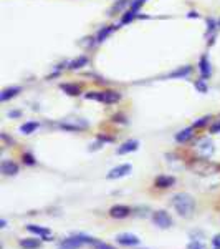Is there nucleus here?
<instances>
[{
    "label": "nucleus",
    "instance_id": "10",
    "mask_svg": "<svg viewBox=\"0 0 220 249\" xmlns=\"http://www.w3.org/2000/svg\"><path fill=\"white\" fill-rule=\"evenodd\" d=\"M116 241H118L121 246H138L141 243V239L134 234H129V232H123V234L116 236Z\"/></svg>",
    "mask_w": 220,
    "mask_h": 249
},
{
    "label": "nucleus",
    "instance_id": "37",
    "mask_svg": "<svg viewBox=\"0 0 220 249\" xmlns=\"http://www.w3.org/2000/svg\"><path fill=\"white\" fill-rule=\"evenodd\" d=\"M187 17H189V18H197L199 17V14H197V12H189V15H187Z\"/></svg>",
    "mask_w": 220,
    "mask_h": 249
},
{
    "label": "nucleus",
    "instance_id": "26",
    "mask_svg": "<svg viewBox=\"0 0 220 249\" xmlns=\"http://www.w3.org/2000/svg\"><path fill=\"white\" fill-rule=\"evenodd\" d=\"M22 160H23V163L29 164V166H33V164L37 163V160H35V156L31 155V153H23Z\"/></svg>",
    "mask_w": 220,
    "mask_h": 249
},
{
    "label": "nucleus",
    "instance_id": "4",
    "mask_svg": "<svg viewBox=\"0 0 220 249\" xmlns=\"http://www.w3.org/2000/svg\"><path fill=\"white\" fill-rule=\"evenodd\" d=\"M190 170L194 173H197V175H212V173H215L219 170L217 164L210 163L209 160H199V161H194L190 164Z\"/></svg>",
    "mask_w": 220,
    "mask_h": 249
},
{
    "label": "nucleus",
    "instance_id": "15",
    "mask_svg": "<svg viewBox=\"0 0 220 249\" xmlns=\"http://www.w3.org/2000/svg\"><path fill=\"white\" fill-rule=\"evenodd\" d=\"M20 248L23 249H38L42 246V239H37V238H23L20 239Z\"/></svg>",
    "mask_w": 220,
    "mask_h": 249
},
{
    "label": "nucleus",
    "instance_id": "12",
    "mask_svg": "<svg viewBox=\"0 0 220 249\" xmlns=\"http://www.w3.org/2000/svg\"><path fill=\"white\" fill-rule=\"evenodd\" d=\"M175 184V178L169 175H161L154 179V186L159 188V190H166V188H173Z\"/></svg>",
    "mask_w": 220,
    "mask_h": 249
},
{
    "label": "nucleus",
    "instance_id": "20",
    "mask_svg": "<svg viewBox=\"0 0 220 249\" xmlns=\"http://www.w3.org/2000/svg\"><path fill=\"white\" fill-rule=\"evenodd\" d=\"M38 128H40L38 122H27V123H23L22 126H20V131H22L23 135H31L33 131H37Z\"/></svg>",
    "mask_w": 220,
    "mask_h": 249
},
{
    "label": "nucleus",
    "instance_id": "18",
    "mask_svg": "<svg viewBox=\"0 0 220 249\" xmlns=\"http://www.w3.org/2000/svg\"><path fill=\"white\" fill-rule=\"evenodd\" d=\"M20 91H22V88H20V87L5 88V90L2 91V95H0V100H2V102H7V100H10V98H14V96H17Z\"/></svg>",
    "mask_w": 220,
    "mask_h": 249
},
{
    "label": "nucleus",
    "instance_id": "40",
    "mask_svg": "<svg viewBox=\"0 0 220 249\" xmlns=\"http://www.w3.org/2000/svg\"><path fill=\"white\" fill-rule=\"evenodd\" d=\"M144 2H146V0H144Z\"/></svg>",
    "mask_w": 220,
    "mask_h": 249
},
{
    "label": "nucleus",
    "instance_id": "25",
    "mask_svg": "<svg viewBox=\"0 0 220 249\" xmlns=\"http://www.w3.org/2000/svg\"><path fill=\"white\" fill-rule=\"evenodd\" d=\"M127 3H129V0H119L118 3H114V5H113V9L110 10V15H113L114 12H119L121 9H125V7L127 5Z\"/></svg>",
    "mask_w": 220,
    "mask_h": 249
},
{
    "label": "nucleus",
    "instance_id": "16",
    "mask_svg": "<svg viewBox=\"0 0 220 249\" xmlns=\"http://www.w3.org/2000/svg\"><path fill=\"white\" fill-rule=\"evenodd\" d=\"M194 136V128H184V130L175 133V142L177 143H187Z\"/></svg>",
    "mask_w": 220,
    "mask_h": 249
},
{
    "label": "nucleus",
    "instance_id": "11",
    "mask_svg": "<svg viewBox=\"0 0 220 249\" xmlns=\"http://www.w3.org/2000/svg\"><path fill=\"white\" fill-rule=\"evenodd\" d=\"M129 214H131V210L127 206H125V204H116V206H113L110 210V216L114 219H125Z\"/></svg>",
    "mask_w": 220,
    "mask_h": 249
},
{
    "label": "nucleus",
    "instance_id": "2",
    "mask_svg": "<svg viewBox=\"0 0 220 249\" xmlns=\"http://www.w3.org/2000/svg\"><path fill=\"white\" fill-rule=\"evenodd\" d=\"M88 100H96V102L106 103V105H111V103H116L121 100V95L118 91L113 90H106V91H91V93L85 95Z\"/></svg>",
    "mask_w": 220,
    "mask_h": 249
},
{
    "label": "nucleus",
    "instance_id": "32",
    "mask_svg": "<svg viewBox=\"0 0 220 249\" xmlns=\"http://www.w3.org/2000/svg\"><path fill=\"white\" fill-rule=\"evenodd\" d=\"M113 120H114V122H118V123H127L125 115H114V116H113Z\"/></svg>",
    "mask_w": 220,
    "mask_h": 249
},
{
    "label": "nucleus",
    "instance_id": "35",
    "mask_svg": "<svg viewBox=\"0 0 220 249\" xmlns=\"http://www.w3.org/2000/svg\"><path fill=\"white\" fill-rule=\"evenodd\" d=\"M207 25H209V32L215 29V20L214 18H207Z\"/></svg>",
    "mask_w": 220,
    "mask_h": 249
},
{
    "label": "nucleus",
    "instance_id": "29",
    "mask_svg": "<svg viewBox=\"0 0 220 249\" xmlns=\"http://www.w3.org/2000/svg\"><path fill=\"white\" fill-rule=\"evenodd\" d=\"M187 249H204V244L199 239H192L189 244H187Z\"/></svg>",
    "mask_w": 220,
    "mask_h": 249
},
{
    "label": "nucleus",
    "instance_id": "13",
    "mask_svg": "<svg viewBox=\"0 0 220 249\" xmlns=\"http://www.w3.org/2000/svg\"><path fill=\"white\" fill-rule=\"evenodd\" d=\"M0 170H2V173L5 176H15L18 173V164L15 161H12V160H5V161H2Z\"/></svg>",
    "mask_w": 220,
    "mask_h": 249
},
{
    "label": "nucleus",
    "instance_id": "28",
    "mask_svg": "<svg viewBox=\"0 0 220 249\" xmlns=\"http://www.w3.org/2000/svg\"><path fill=\"white\" fill-rule=\"evenodd\" d=\"M93 248L94 249H116L114 246H111V244L103 243V241H98V239H96V243L93 244Z\"/></svg>",
    "mask_w": 220,
    "mask_h": 249
},
{
    "label": "nucleus",
    "instance_id": "9",
    "mask_svg": "<svg viewBox=\"0 0 220 249\" xmlns=\"http://www.w3.org/2000/svg\"><path fill=\"white\" fill-rule=\"evenodd\" d=\"M27 231L31 232V234L38 236L42 241H50L51 239V231L48 228H43V226H37V224H29L27 226Z\"/></svg>",
    "mask_w": 220,
    "mask_h": 249
},
{
    "label": "nucleus",
    "instance_id": "36",
    "mask_svg": "<svg viewBox=\"0 0 220 249\" xmlns=\"http://www.w3.org/2000/svg\"><path fill=\"white\" fill-rule=\"evenodd\" d=\"M20 115H22V113H20V111H17V110H15V111H10V113H9L10 118H18Z\"/></svg>",
    "mask_w": 220,
    "mask_h": 249
},
{
    "label": "nucleus",
    "instance_id": "23",
    "mask_svg": "<svg viewBox=\"0 0 220 249\" xmlns=\"http://www.w3.org/2000/svg\"><path fill=\"white\" fill-rule=\"evenodd\" d=\"M113 30H114V27H105V29H101L98 32V37H96V40H98V42H105V40L108 38V35H110Z\"/></svg>",
    "mask_w": 220,
    "mask_h": 249
},
{
    "label": "nucleus",
    "instance_id": "7",
    "mask_svg": "<svg viewBox=\"0 0 220 249\" xmlns=\"http://www.w3.org/2000/svg\"><path fill=\"white\" fill-rule=\"evenodd\" d=\"M85 243H86V236H83V234L70 236V238L63 239L62 243L58 244V249H79Z\"/></svg>",
    "mask_w": 220,
    "mask_h": 249
},
{
    "label": "nucleus",
    "instance_id": "24",
    "mask_svg": "<svg viewBox=\"0 0 220 249\" xmlns=\"http://www.w3.org/2000/svg\"><path fill=\"white\" fill-rule=\"evenodd\" d=\"M136 14H138V12H134L133 9L126 10V12H125V15H123V18H121V23H129V22H133V20L136 18Z\"/></svg>",
    "mask_w": 220,
    "mask_h": 249
},
{
    "label": "nucleus",
    "instance_id": "14",
    "mask_svg": "<svg viewBox=\"0 0 220 249\" xmlns=\"http://www.w3.org/2000/svg\"><path fill=\"white\" fill-rule=\"evenodd\" d=\"M139 148V142L138 140H127L118 148V155H126V153H133Z\"/></svg>",
    "mask_w": 220,
    "mask_h": 249
},
{
    "label": "nucleus",
    "instance_id": "27",
    "mask_svg": "<svg viewBox=\"0 0 220 249\" xmlns=\"http://www.w3.org/2000/svg\"><path fill=\"white\" fill-rule=\"evenodd\" d=\"M209 120H210V116H202V118H199L197 122H194V126L192 128H204L205 124H209Z\"/></svg>",
    "mask_w": 220,
    "mask_h": 249
},
{
    "label": "nucleus",
    "instance_id": "22",
    "mask_svg": "<svg viewBox=\"0 0 220 249\" xmlns=\"http://www.w3.org/2000/svg\"><path fill=\"white\" fill-rule=\"evenodd\" d=\"M192 71V68L187 65V67H181V68H177L175 71H173V73L169 75V78H184V77H187Z\"/></svg>",
    "mask_w": 220,
    "mask_h": 249
},
{
    "label": "nucleus",
    "instance_id": "19",
    "mask_svg": "<svg viewBox=\"0 0 220 249\" xmlns=\"http://www.w3.org/2000/svg\"><path fill=\"white\" fill-rule=\"evenodd\" d=\"M60 88H62V90L65 91L66 95H70V96L79 95V87L77 85V83H62Z\"/></svg>",
    "mask_w": 220,
    "mask_h": 249
},
{
    "label": "nucleus",
    "instance_id": "3",
    "mask_svg": "<svg viewBox=\"0 0 220 249\" xmlns=\"http://www.w3.org/2000/svg\"><path fill=\"white\" fill-rule=\"evenodd\" d=\"M58 126L66 131H85L90 128V123L83 118H65L58 123Z\"/></svg>",
    "mask_w": 220,
    "mask_h": 249
},
{
    "label": "nucleus",
    "instance_id": "1",
    "mask_svg": "<svg viewBox=\"0 0 220 249\" xmlns=\"http://www.w3.org/2000/svg\"><path fill=\"white\" fill-rule=\"evenodd\" d=\"M171 203H173L175 213L182 218H190L195 211V199L189 193H177V195L173 196Z\"/></svg>",
    "mask_w": 220,
    "mask_h": 249
},
{
    "label": "nucleus",
    "instance_id": "31",
    "mask_svg": "<svg viewBox=\"0 0 220 249\" xmlns=\"http://www.w3.org/2000/svg\"><path fill=\"white\" fill-rule=\"evenodd\" d=\"M210 133H214V135L220 133V122H215L214 124H212V126H210Z\"/></svg>",
    "mask_w": 220,
    "mask_h": 249
},
{
    "label": "nucleus",
    "instance_id": "17",
    "mask_svg": "<svg viewBox=\"0 0 220 249\" xmlns=\"http://www.w3.org/2000/svg\"><path fill=\"white\" fill-rule=\"evenodd\" d=\"M199 70L202 73V78H207L210 77V62H209V57H201V62H199Z\"/></svg>",
    "mask_w": 220,
    "mask_h": 249
},
{
    "label": "nucleus",
    "instance_id": "6",
    "mask_svg": "<svg viewBox=\"0 0 220 249\" xmlns=\"http://www.w3.org/2000/svg\"><path fill=\"white\" fill-rule=\"evenodd\" d=\"M153 221H154L156 226L161 228V230H167V228L173 226V218H171L169 213L164 211V210L154 211L153 213Z\"/></svg>",
    "mask_w": 220,
    "mask_h": 249
},
{
    "label": "nucleus",
    "instance_id": "30",
    "mask_svg": "<svg viewBox=\"0 0 220 249\" xmlns=\"http://www.w3.org/2000/svg\"><path fill=\"white\" fill-rule=\"evenodd\" d=\"M195 88H197L201 93H205V91H207V87H205V83H204V80H199V82H195Z\"/></svg>",
    "mask_w": 220,
    "mask_h": 249
},
{
    "label": "nucleus",
    "instance_id": "21",
    "mask_svg": "<svg viewBox=\"0 0 220 249\" xmlns=\"http://www.w3.org/2000/svg\"><path fill=\"white\" fill-rule=\"evenodd\" d=\"M86 65H88V57L83 55V57L75 58L68 67H70V70H79V68H83V67H86Z\"/></svg>",
    "mask_w": 220,
    "mask_h": 249
},
{
    "label": "nucleus",
    "instance_id": "5",
    "mask_svg": "<svg viewBox=\"0 0 220 249\" xmlns=\"http://www.w3.org/2000/svg\"><path fill=\"white\" fill-rule=\"evenodd\" d=\"M195 151H197V155L201 156V158L209 160L215 151L214 143H212V140H209V138H202L201 142L195 144Z\"/></svg>",
    "mask_w": 220,
    "mask_h": 249
},
{
    "label": "nucleus",
    "instance_id": "33",
    "mask_svg": "<svg viewBox=\"0 0 220 249\" xmlns=\"http://www.w3.org/2000/svg\"><path fill=\"white\" fill-rule=\"evenodd\" d=\"M212 243H214L215 249H220V234H215L214 239H212Z\"/></svg>",
    "mask_w": 220,
    "mask_h": 249
},
{
    "label": "nucleus",
    "instance_id": "38",
    "mask_svg": "<svg viewBox=\"0 0 220 249\" xmlns=\"http://www.w3.org/2000/svg\"><path fill=\"white\" fill-rule=\"evenodd\" d=\"M5 226H7V221L2 219V221H0V228H5Z\"/></svg>",
    "mask_w": 220,
    "mask_h": 249
},
{
    "label": "nucleus",
    "instance_id": "8",
    "mask_svg": "<svg viewBox=\"0 0 220 249\" xmlns=\"http://www.w3.org/2000/svg\"><path fill=\"white\" fill-rule=\"evenodd\" d=\"M133 171V166H131L129 163L126 164H119V166L113 168L110 173L106 175L108 179H119V178H125V176H127L129 173Z\"/></svg>",
    "mask_w": 220,
    "mask_h": 249
},
{
    "label": "nucleus",
    "instance_id": "34",
    "mask_svg": "<svg viewBox=\"0 0 220 249\" xmlns=\"http://www.w3.org/2000/svg\"><path fill=\"white\" fill-rule=\"evenodd\" d=\"M98 138H99V140H101V142H103V143H113V142H114V140H113V138H111V136H105V135H99V136H98Z\"/></svg>",
    "mask_w": 220,
    "mask_h": 249
},
{
    "label": "nucleus",
    "instance_id": "39",
    "mask_svg": "<svg viewBox=\"0 0 220 249\" xmlns=\"http://www.w3.org/2000/svg\"><path fill=\"white\" fill-rule=\"evenodd\" d=\"M219 27H220V22H219Z\"/></svg>",
    "mask_w": 220,
    "mask_h": 249
}]
</instances>
